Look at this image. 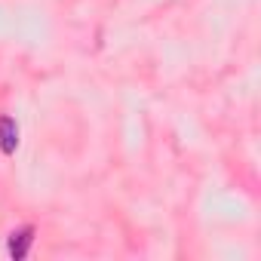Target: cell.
I'll return each mask as SVG.
<instances>
[{
    "mask_svg": "<svg viewBox=\"0 0 261 261\" xmlns=\"http://www.w3.org/2000/svg\"><path fill=\"white\" fill-rule=\"evenodd\" d=\"M16 148H19V126H16L13 117L0 114V151H4V154H16Z\"/></svg>",
    "mask_w": 261,
    "mask_h": 261,
    "instance_id": "obj_1",
    "label": "cell"
},
{
    "mask_svg": "<svg viewBox=\"0 0 261 261\" xmlns=\"http://www.w3.org/2000/svg\"><path fill=\"white\" fill-rule=\"evenodd\" d=\"M31 243H34V227H31V224H28V227L13 230V233H10V255H13L16 261H22V258L28 255Z\"/></svg>",
    "mask_w": 261,
    "mask_h": 261,
    "instance_id": "obj_2",
    "label": "cell"
}]
</instances>
